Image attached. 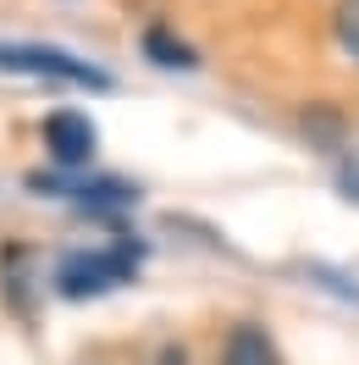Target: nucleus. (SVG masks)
<instances>
[{
  "instance_id": "20e7f679",
  "label": "nucleus",
  "mask_w": 359,
  "mask_h": 365,
  "mask_svg": "<svg viewBox=\"0 0 359 365\" xmlns=\"http://www.w3.org/2000/svg\"><path fill=\"white\" fill-rule=\"evenodd\" d=\"M222 365H282V360H276V343L260 327H232V338L222 349Z\"/></svg>"
},
{
  "instance_id": "0eeeda50",
  "label": "nucleus",
  "mask_w": 359,
  "mask_h": 365,
  "mask_svg": "<svg viewBox=\"0 0 359 365\" xmlns=\"http://www.w3.org/2000/svg\"><path fill=\"white\" fill-rule=\"evenodd\" d=\"M343 188H348V200H359V166H348V172H343Z\"/></svg>"
},
{
  "instance_id": "f257e3e1",
  "label": "nucleus",
  "mask_w": 359,
  "mask_h": 365,
  "mask_svg": "<svg viewBox=\"0 0 359 365\" xmlns=\"http://www.w3.org/2000/svg\"><path fill=\"white\" fill-rule=\"evenodd\" d=\"M138 266V250L116 244V250H94V255H67L61 272H56V288L67 299H89V294H105V288H122Z\"/></svg>"
},
{
  "instance_id": "423d86ee",
  "label": "nucleus",
  "mask_w": 359,
  "mask_h": 365,
  "mask_svg": "<svg viewBox=\"0 0 359 365\" xmlns=\"http://www.w3.org/2000/svg\"><path fill=\"white\" fill-rule=\"evenodd\" d=\"M337 45L359 61V0H337Z\"/></svg>"
},
{
  "instance_id": "39448f33",
  "label": "nucleus",
  "mask_w": 359,
  "mask_h": 365,
  "mask_svg": "<svg viewBox=\"0 0 359 365\" xmlns=\"http://www.w3.org/2000/svg\"><path fill=\"white\" fill-rule=\"evenodd\" d=\"M144 50L155 56L160 67H194V50H188V45H177V39H166L160 28H150V34H144Z\"/></svg>"
},
{
  "instance_id": "f03ea898",
  "label": "nucleus",
  "mask_w": 359,
  "mask_h": 365,
  "mask_svg": "<svg viewBox=\"0 0 359 365\" xmlns=\"http://www.w3.org/2000/svg\"><path fill=\"white\" fill-rule=\"evenodd\" d=\"M0 67L6 72H28V78H61V83L105 89V72H94L89 61H78V56H67V50H50V45H0Z\"/></svg>"
},
{
  "instance_id": "7ed1b4c3",
  "label": "nucleus",
  "mask_w": 359,
  "mask_h": 365,
  "mask_svg": "<svg viewBox=\"0 0 359 365\" xmlns=\"http://www.w3.org/2000/svg\"><path fill=\"white\" fill-rule=\"evenodd\" d=\"M45 144H50V155L61 160V166H89V155H94V122H89V116H78V111H56L45 122Z\"/></svg>"
}]
</instances>
